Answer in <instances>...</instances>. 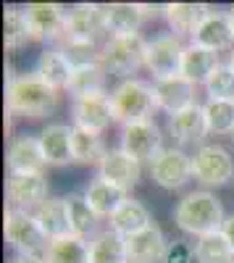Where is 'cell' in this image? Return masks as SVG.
Returning a JSON list of instances; mask_svg holds the SVG:
<instances>
[{
  "instance_id": "ab89813d",
  "label": "cell",
  "mask_w": 234,
  "mask_h": 263,
  "mask_svg": "<svg viewBox=\"0 0 234 263\" xmlns=\"http://www.w3.org/2000/svg\"><path fill=\"white\" fill-rule=\"evenodd\" d=\"M140 11H142V16H158V13H166V6H147V3H140Z\"/></svg>"
},
{
  "instance_id": "d6986e66",
  "label": "cell",
  "mask_w": 234,
  "mask_h": 263,
  "mask_svg": "<svg viewBox=\"0 0 234 263\" xmlns=\"http://www.w3.org/2000/svg\"><path fill=\"white\" fill-rule=\"evenodd\" d=\"M71 129L69 124H48L37 135L42 156L48 166H69L74 163V150H71Z\"/></svg>"
},
{
  "instance_id": "8fae6325",
  "label": "cell",
  "mask_w": 234,
  "mask_h": 263,
  "mask_svg": "<svg viewBox=\"0 0 234 263\" xmlns=\"http://www.w3.org/2000/svg\"><path fill=\"white\" fill-rule=\"evenodd\" d=\"M71 116H74V126L95 132V135H103V132L111 126V121H116L108 92H95V95L74 98Z\"/></svg>"
},
{
  "instance_id": "4fadbf2b",
  "label": "cell",
  "mask_w": 234,
  "mask_h": 263,
  "mask_svg": "<svg viewBox=\"0 0 234 263\" xmlns=\"http://www.w3.org/2000/svg\"><path fill=\"white\" fill-rule=\"evenodd\" d=\"M140 174H142V163L134 161L129 153H124L121 147H111L108 153L103 156V161L98 163V177L111 182L113 187L129 192L137 187L140 182Z\"/></svg>"
},
{
  "instance_id": "6da1fadb",
  "label": "cell",
  "mask_w": 234,
  "mask_h": 263,
  "mask_svg": "<svg viewBox=\"0 0 234 263\" xmlns=\"http://www.w3.org/2000/svg\"><path fill=\"white\" fill-rule=\"evenodd\" d=\"M58 105V90L48 82H42L37 74L11 77L6 87V108L11 116L24 119H45Z\"/></svg>"
},
{
  "instance_id": "b9f144b4",
  "label": "cell",
  "mask_w": 234,
  "mask_h": 263,
  "mask_svg": "<svg viewBox=\"0 0 234 263\" xmlns=\"http://www.w3.org/2000/svg\"><path fill=\"white\" fill-rule=\"evenodd\" d=\"M229 21H231V32H234V8H229Z\"/></svg>"
},
{
  "instance_id": "f35d334b",
  "label": "cell",
  "mask_w": 234,
  "mask_h": 263,
  "mask_svg": "<svg viewBox=\"0 0 234 263\" xmlns=\"http://www.w3.org/2000/svg\"><path fill=\"white\" fill-rule=\"evenodd\" d=\"M224 237L229 239V245H231V250H234V213L231 216H226V221H224Z\"/></svg>"
},
{
  "instance_id": "cb8c5ba5",
  "label": "cell",
  "mask_w": 234,
  "mask_h": 263,
  "mask_svg": "<svg viewBox=\"0 0 234 263\" xmlns=\"http://www.w3.org/2000/svg\"><path fill=\"white\" fill-rule=\"evenodd\" d=\"M42 263H90V242L76 234L50 239Z\"/></svg>"
},
{
  "instance_id": "d4e9b609",
  "label": "cell",
  "mask_w": 234,
  "mask_h": 263,
  "mask_svg": "<svg viewBox=\"0 0 234 263\" xmlns=\"http://www.w3.org/2000/svg\"><path fill=\"white\" fill-rule=\"evenodd\" d=\"M219 66V53L205 50L200 45H187L184 58H182V77L189 79L192 84H205L208 77L213 74V69Z\"/></svg>"
},
{
  "instance_id": "8992f818",
  "label": "cell",
  "mask_w": 234,
  "mask_h": 263,
  "mask_svg": "<svg viewBox=\"0 0 234 263\" xmlns=\"http://www.w3.org/2000/svg\"><path fill=\"white\" fill-rule=\"evenodd\" d=\"M192 179L203 187H224L234 179V158L221 145H200L192 156Z\"/></svg>"
},
{
  "instance_id": "4dcf8cb0",
  "label": "cell",
  "mask_w": 234,
  "mask_h": 263,
  "mask_svg": "<svg viewBox=\"0 0 234 263\" xmlns=\"http://www.w3.org/2000/svg\"><path fill=\"white\" fill-rule=\"evenodd\" d=\"M71 150H74V163H100L108 150L103 145V137L87 129H71Z\"/></svg>"
},
{
  "instance_id": "5bb4252c",
  "label": "cell",
  "mask_w": 234,
  "mask_h": 263,
  "mask_svg": "<svg viewBox=\"0 0 234 263\" xmlns=\"http://www.w3.org/2000/svg\"><path fill=\"white\" fill-rule=\"evenodd\" d=\"M6 197L11 208L37 211L48 200V179L42 174H11L6 182Z\"/></svg>"
},
{
  "instance_id": "1f68e13d",
  "label": "cell",
  "mask_w": 234,
  "mask_h": 263,
  "mask_svg": "<svg viewBox=\"0 0 234 263\" xmlns=\"http://www.w3.org/2000/svg\"><path fill=\"white\" fill-rule=\"evenodd\" d=\"M195 260L198 263H234V250L224 232H213L198 237L195 242Z\"/></svg>"
},
{
  "instance_id": "83f0119b",
  "label": "cell",
  "mask_w": 234,
  "mask_h": 263,
  "mask_svg": "<svg viewBox=\"0 0 234 263\" xmlns=\"http://www.w3.org/2000/svg\"><path fill=\"white\" fill-rule=\"evenodd\" d=\"M66 208H69V224H71V234L84 237L87 239L90 234H100L98 224H100V216L92 211V205L87 203V197L71 192L66 195Z\"/></svg>"
},
{
  "instance_id": "277c9868",
  "label": "cell",
  "mask_w": 234,
  "mask_h": 263,
  "mask_svg": "<svg viewBox=\"0 0 234 263\" xmlns=\"http://www.w3.org/2000/svg\"><path fill=\"white\" fill-rule=\"evenodd\" d=\"M111 105H113V119L119 124H134V121H147L155 111V95L153 84L142 79H124L116 84L111 92Z\"/></svg>"
},
{
  "instance_id": "ee69618b",
  "label": "cell",
  "mask_w": 234,
  "mask_h": 263,
  "mask_svg": "<svg viewBox=\"0 0 234 263\" xmlns=\"http://www.w3.org/2000/svg\"><path fill=\"white\" fill-rule=\"evenodd\" d=\"M231 140H234V135H231Z\"/></svg>"
},
{
  "instance_id": "3957f363",
  "label": "cell",
  "mask_w": 234,
  "mask_h": 263,
  "mask_svg": "<svg viewBox=\"0 0 234 263\" xmlns=\"http://www.w3.org/2000/svg\"><path fill=\"white\" fill-rule=\"evenodd\" d=\"M3 232L8 245L18 253V258H40L45 255L50 239L45 237V232L40 229L34 213L29 211H18V208H8L6 218H3Z\"/></svg>"
},
{
  "instance_id": "836d02e7",
  "label": "cell",
  "mask_w": 234,
  "mask_h": 263,
  "mask_svg": "<svg viewBox=\"0 0 234 263\" xmlns=\"http://www.w3.org/2000/svg\"><path fill=\"white\" fill-rule=\"evenodd\" d=\"M66 90L74 98L82 95H95V92H105V69L103 66H87V69H74L69 77Z\"/></svg>"
},
{
  "instance_id": "e0dca14e",
  "label": "cell",
  "mask_w": 234,
  "mask_h": 263,
  "mask_svg": "<svg viewBox=\"0 0 234 263\" xmlns=\"http://www.w3.org/2000/svg\"><path fill=\"white\" fill-rule=\"evenodd\" d=\"M231 42H234L231 21H229V13H221V11H208L192 34V45H200L213 53L231 48Z\"/></svg>"
},
{
  "instance_id": "484cf974",
  "label": "cell",
  "mask_w": 234,
  "mask_h": 263,
  "mask_svg": "<svg viewBox=\"0 0 234 263\" xmlns=\"http://www.w3.org/2000/svg\"><path fill=\"white\" fill-rule=\"evenodd\" d=\"M84 197H87V203L92 205V211H95L100 218H103V216L111 218V216L121 208V203L126 200V192L98 177V179H92V182L87 184V190H84Z\"/></svg>"
},
{
  "instance_id": "ffe728a7",
  "label": "cell",
  "mask_w": 234,
  "mask_h": 263,
  "mask_svg": "<svg viewBox=\"0 0 234 263\" xmlns=\"http://www.w3.org/2000/svg\"><path fill=\"white\" fill-rule=\"evenodd\" d=\"M168 132L179 145H189V142H200L208 135V124H205V111L203 105L195 103L184 108V111L168 116Z\"/></svg>"
},
{
  "instance_id": "4316f807",
  "label": "cell",
  "mask_w": 234,
  "mask_h": 263,
  "mask_svg": "<svg viewBox=\"0 0 234 263\" xmlns=\"http://www.w3.org/2000/svg\"><path fill=\"white\" fill-rule=\"evenodd\" d=\"M71 71H74L71 63L66 61V55H63L61 50H45V53H40L37 66H34V74L42 82H48L53 90H66Z\"/></svg>"
},
{
  "instance_id": "52a82bcc",
  "label": "cell",
  "mask_w": 234,
  "mask_h": 263,
  "mask_svg": "<svg viewBox=\"0 0 234 263\" xmlns=\"http://www.w3.org/2000/svg\"><path fill=\"white\" fill-rule=\"evenodd\" d=\"M184 45L177 34H158L147 40L145 50V69L153 74V79H168L182 71V58H184Z\"/></svg>"
},
{
  "instance_id": "e575fe53",
  "label": "cell",
  "mask_w": 234,
  "mask_h": 263,
  "mask_svg": "<svg viewBox=\"0 0 234 263\" xmlns=\"http://www.w3.org/2000/svg\"><path fill=\"white\" fill-rule=\"evenodd\" d=\"M203 111L208 135H234V100H208Z\"/></svg>"
},
{
  "instance_id": "7a4b0ae2",
  "label": "cell",
  "mask_w": 234,
  "mask_h": 263,
  "mask_svg": "<svg viewBox=\"0 0 234 263\" xmlns=\"http://www.w3.org/2000/svg\"><path fill=\"white\" fill-rule=\"evenodd\" d=\"M224 221H226L224 205H221L219 197L208 190L187 192L174 208V224L184 234H192V237H205V234L221 232Z\"/></svg>"
},
{
  "instance_id": "2e32d148",
  "label": "cell",
  "mask_w": 234,
  "mask_h": 263,
  "mask_svg": "<svg viewBox=\"0 0 234 263\" xmlns=\"http://www.w3.org/2000/svg\"><path fill=\"white\" fill-rule=\"evenodd\" d=\"M168 250V242L158 224H150L147 229L126 237V258L129 263H163Z\"/></svg>"
},
{
  "instance_id": "7bdbcfd3",
  "label": "cell",
  "mask_w": 234,
  "mask_h": 263,
  "mask_svg": "<svg viewBox=\"0 0 234 263\" xmlns=\"http://www.w3.org/2000/svg\"><path fill=\"white\" fill-rule=\"evenodd\" d=\"M229 66H231V71H234V50H231V55H229Z\"/></svg>"
},
{
  "instance_id": "d590c367",
  "label": "cell",
  "mask_w": 234,
  "mask_h": 263,
  "mask_svg": "<svg viewBox=\"0 0 234 263\" xmlns=\"http://www.w3.org/2000/svg\"><path fill=\"white\" fill-rule=\"evenodd\" d=\"M3 40H6V48L8 50H16L18 45H24L29 37V27H27V16H24V8H16V6H8L3 11Z\"/></svg>"
},
{
  "instance_id": "9c48e42d",
  "label": "cell",
  "mask_w": 234,
  "mask_h": 263,
  "mask_svg": "<svg viewBox=\"0 0 234 263\" xmlns=\"http://www.w3.org/2000/svg\"><path fill=\"white\" fill-rule=\"evenodd\" d=\"M121 150L129 153L134 161H153L163 150V137L161 129L153 119L147 121H134L121 126Z\"/></svg>"
},
{
  "instance_id": "d6a6232c",
  "label": "cell",
  "mask_w": 234,
  "mask_h": 263,
  "mask_svg": "<svg viewBox=\"0 0 234 263\" xmlns=\"http://www.w3.org/2000/svg\"><path fill=\"white\" fill-rule=\"evenodd\" d=\"M61 53L66 55L71 69H87V66H103V48L87 40H63Z\"/></svg>"
},
{
  "instance_id": "44dd1931",
  "label": "cell",
  "mask_w": 234,
  "mask_h": 263,
  "mask_svg": "<svg viewBox=\"0 0 234 263\" xmlns=\"http://www.w3.org/2000/svg\"><path fill=\"white\" fill-rule=\"evenodd\" d=\"M34 218H37L40 229L45 232L48 239H61V237L71 234L66 197H48V200L34 211Z\"/></svg>"
},
{
  "instance_id": "ba28073f",
  "label": "cell",
  "mask_w": 234,
  "mask_h": 263,
  "mask_svg": "<svg viewBox=\"0 0 234 263\" xmlns=\"http://www.w3.org/2000/svg\"><path fill=\"white\" fill-rule=\"evenodd\" d=\"M150 177L163 190H182L192 179V156L182 147H163L150 161Z\"/></svg>"
},
{
  "instance_id": "9a60e30c",
  "label": "cell",
  "mask_w": 234,
  "mask_h": 263,
  "mask_svg": "<svg viewBox=\"0 0 234 263\" xmlns=\"http://www.w3.org/2000/svg\"><path fill=\"white\" fill-rule=\"evenodd\" d=\"M195 90L198 84H192L189 79H184L182 74L168 77V79H158L153 84V95H155V108L166 111L168 116H174L184 108L195 105Z\"/></svg>"
},
{
  "instance_id": "ac0fdd59",
  "label": "cell",
  "mask_w": 234,
  "mask_h": 263,
  "mask_svg": "<svg viewBox=\"0 0 234 263\" xmlns=\"http://www.w3.org/2000/svg\"><path fill=\"white\" fill-rule=\"evenodd\" d=\"M6 163L11 174H42V168L48 166L45 156H42L40 140L32 135H21L8 145Z\"/></svg>"
},
{
  "instance_id": "f546056e",
  "label": "cell",
  "mask_w": 234,
  "mask_h": 263,
  "mask_svg": "<svg viewBox=\"0 0 234 263\" xmlns=\"http://www.w3.org/2000/svg\"><path fill=\"white\" fill-rule=\"evenodd\" d=\"M140 3H111L105 6V21L111 34H134L142 24Z\"/></svg>"
},
{
  "instance_id": "8d00e7d4",
  "label": "cell",
  "mask_w": 234,
  "mask_h": 263,
  "mask_svg": "<svg viewBox=\"0 0 234 263\" xmlns=\"http://www.w3.org/2000/svg\"><path fill=\"white\" fill-rule=\"evenodd\" d=\"M208 100H234V71L229 63H219L205 82Z\"/></svg>"
},
{
  "instance_id": "5b68a950",
  "label": "cell",
  "mask_w": 234,
  "mask_h": 263,
  "mask_svg": "<svg viewBox=\"0 0 234 263\" xmlns=\"http://www.w3.org/2000/svg\"><path fill=\"white\" fill-rule=\"evenodd\" d=\"M145 50L147 40H142L140 32L134 34H111L103 45V69L116 77L132 79L140 66H145Z\"/></svg>"
},
{
  "instance_id": "74e56055",
  "label": "cell",
  "mask_w": 234,
  "mask_h": 263,
  "mask_svg": "<svg viewBox=\"0 0 234 263\" xmlns=\"http://www.w3.org/2000/svg\"><path fill=\"white\" fill-rule=\"evenodd\" d=\"M192 258H195V248H189L182 239H174V242H168L163 263H189Z\"/></svg>"
},
{
  "instance_id": "60d3db41",
  "label": "cell",
  "mask_w": 234,
  "mask_h": 263,
  "mask_svg": "<svg viewBox=\"0 0 234 263\" xmlns=\"http://www.w3.org/2000/svg\"><path fill=\"white\" fill-rule=\"evenodd\" d=\"M13 263H42L40 258H16Z\"/></svg>"
},
{
  "instance_id": "f1b7e54d",
  "label": "cell",
  "mask_w": 234,
  "mask_h": 263,
  "mask_svg": "<svg viewBox=\"0 0 234 263\" xmlns=\"http://www.w3.org/2000/svg\"><path fill=\"white\" fill-rule=\"evenodd\" d=\"M90 263H129L126 239L113 229H105L90 239Z\"/></svg>"
},
{
  "instance_id": "7402d4cb",
  "label": "cell",
  "mask_w": 234,
  "mask_h": 263,
  "mask_svg": "<svg viewBox=\"0 0 234 263\" xmlns=\"http://www.w3.org/2000/svg\"><path fill=\"white\" fill-rule=\"evenodd\" d=\"M150 224H153L150 211H147L140 200H134V197H126V200L121 203V208L111 216V229L116 234H121L124 239L142 232V229H147Z\"/></svg>"
},
{
  "instance_id": "7c38bea8",
  "label": "cell",
  "mask_w": 234,
  "mask_h": 263,
  "mask_svg": "<svg viewBox=\"0 0 234 263\" xmlns=\"http://www.w3.org/2000/svg\"><path fill=\"white\" fill-rule=\"evenodd\" d=\"M24 16L32 40H63L66 34L69 11H63V6L58 3H29L24 8Z\"/></svg>"
},
{
  "instance_id": "30bf717a",
  "label": "cell",
  "mask_w": 234,
  "mask_h": 263,
  "mask_svg": "<svg viewBox=\"0 0 234 263\" xmlns=\"http://www.w3.org/2000/svg\"><path fill=\"white\" fill-rule=\"evenodd\" d=\"M103 34H108L105 6H98V3H79V6L69 8V16H66V34H63V40L98 42Z\"/></svg>"
},
{
  "instance_id": "603a6c76",
  "label": "cell",
  "mask_w": 234,
  "mask_h": 263,
  "mask_svg": "<svg viewBox=\"0 0 234 263\" xmlns=\"http://www.w3.org/2000/svg\"><path fill=\"white\" fill-rule=\"evenodd\" d=\"M208 11L210 8L203 6V3H168L163 16L168 21V27L174 29L171 34H177L182 40L184 34H189V37L195 34V29L200 27V21L205 18Z\"/></svg>"
}]
</instances>
